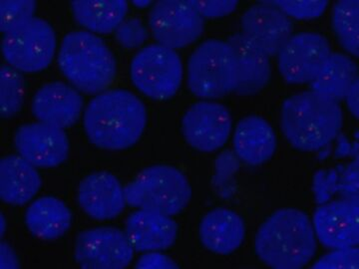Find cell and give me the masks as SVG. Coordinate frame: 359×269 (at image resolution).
<instances>
[{
	"label": "cell",
	"instance_id": "obj_1",
	"mask_svg": "<svg viewBox=\"0 0 359 269\" xmlns=\"http://www.w3.org/2000/svg\"><path fill=\"white\" fill-rule=\"evenodd\" d=\"M147 125L145 105L132 92L106 90L84 111L83 127L90 142L108 151L126 150L140 140Z\"/></svg>",
	"mask_w": 359,
	"mask_h": 269
},
{
	"label": "cell",
	"instance_id": "obj_2",
	"mask_svg": "<svg viewBox=\"0 0 359 269\" xmlns=\"http://www.w3.org/2000/svg\"><path fill=\"white\" fill-rule=\"evenodd\" d=\"M255 249L269 268L299 269L316 256L318 238L308 214L287 207L276 212L262 224Z\"/></svg>",
	"mask_w": 359,
	"mask_h": 269
},
{
	"label": "cell",
	"instance_id": "obj_3",
	"mask_svg": "<svg viewBox=\"0 0 359 269\" xmlns=\"http://www.w3.org/2000/svg\"><path fill=\"white\" fill-rule=\"evenodd\" d=\"M342 123L339 101L313 90L290 96L280 114L285 138L302 152H314L332 143L339 136Z\"/></svg>",
	"mask_w": 359,
	"mask_h": 269
},
{
	"label": "cell",
	"instance_id": "obj_4",
	"mask_svg": "<svg viewBox=\"0 0 359 269\" xmlns=\"http://www.w3.org/2000/svg\"><path fill=\"white\" fill-rule=\"evenodd\" d=\"M58 66L75 89L92 95L106 91L117 75L113 52L98 35L86 30L65 35L58 52Z\"/></svg>",
	"mask_w": 359,
	"mask_h": 269
},
{
	"label": "cell",
	"instance_id": "obj_5",
	"mask_svg": "<svg viewBox=\"0 0 359 269\" xmlns=\"http://www.w3.org/2000/svg\"><path fill=\"white\" fill-rule=\"evenodd\" d=\"M127 205L173 216L188 207L192 188L185 174L167 165L143 170L125 186Z\"/></svg>",
	"mask_w": 359,
	"mask_h": 269
},
{
	"label": "cell",
	"instance_id": "obj_6",
	"mask_svg": "<svg viewBox=\"0 0 359 269\" xmlns=\"http://www.w3.org/2000/svg\"><path fill=\"white\" fill-rule=\"evenodd\" d=\"M187 84L192 94L204 100L222 98L235 91L238 64L228 41L209 39L191 54Z\"/></svg>",
	"mask_w": 359,
	"mask_h": 269
},
{
	"label": "cell",
	"instance_id": "obj_7",
	"mask_svg": "<svg viewBox=\"0 0 359 269\" xmlns=\"http://www.w3.org/2000/svg\"><path fill=\"white\" fill-rule=\"evenodd\" d=\"M130 75L132 83L143 95L153 100H167L181 87L183 63L174 49L151 44L134 56Z\"/></svg>",
	"mask_w": 359,
	"mask_h": 269
},
{
	"label": "cell",
	"instance_id": "obj_8",
	"mask_svg": "<svg viewBox=\"0 0 359 269\" xmlns=\"http://www.w3.org/2000/svg\"><path fill=\"white\" fill-rule=\"evenodd\" d=\"M56 50V35L47 21L39 18L4 35L1 51L9 66L20 72L36 73L48 67Z\"/></svg>",
	"mask_w": 359,
	"mask_h": 269
},
{
	"label": "cell",
	"instance_id": "obj_9",
	"mask_svg": "<svg viewBox=\"0 0 359 269\" xmlns=\"http://www.w3.org/2000/svg\"><path fill=\"white\" fill-rule=\"evenodd\" d=\"M149 27L158 44L175 50L199 39L205 21L190 1L161 0L151 9Z\"/></svg>",
	"mask_w": 359,
	"mask_h": 269
},
{
	"label": "cell",
	"instance_id": "obj_10",
	"mask_svg": "<svg viewBox=\"0 0 359 269\" xmlns=\"http://www.w3.org/2000/svg\"><path fill=\"white\" fill-rule=\"evenodd\" d=\"M125 231L100 226L81 231L75 240V261L84 269H124L134 258Z\"/></svg>",
	"mask_w": 359,
	"mask_h": 269
},
{
	"label": "cell",
	"instance_id": "obj_11",
	"mask_svg": "<svg viewBox=\"0 0 359 269\" xmlns=\"http://www.w3.org/2000/svg\"><path fill=\"white\" fill-rule=\"evenodd\" d=\"M332 53L330 42L323 35L297 33L278 52V70L287 83H311Z\"/></svg>",
	"mask_w": 359,
	"mask_h": 269
},
{
	"label": "cell",
	"instance_id": "obj_12",
	"mask_svg": "<svg viewBox=\"0 0 359 269\" xmlns=\"http://www.w3.org/2000/svg\"><path fill=\"white\" fill-rule=\"evenodd\" d=\"M231 128L230 111L211 100L194 104L184 115L181 124L187 143L204 153L215 152L223 147L230 138Z\"/></svg>",
	"mask_w": 359,
	"mask_h": 269
},
{
	"label": "cell",
	"instance_id": "obj_13",
	"mask_svg": "<svg viewBox=\"0 0 359 269\" xmlns=\"http://www.w3.org/2000/svg\"><path fill=\"white\" fill-rule=\"evenodd\" d=\"M14 145L18 155L40 169L57 167L69 155L65 129L43 122L21 125L14 134Z\"/></svg>",
	"mask_w": 359,
	"mask_h": 269
},
{
	"label": "cell",
	"instance_id": "obj_14",
	"mask_svg": "<svg viewBox=\"0 0 359 269\" xmlns=\"http://www.w3.org/2000/svg\"><path fill=\"white\" fill-rule=\"evenodd\" d=\"M311 223L316 238L327 249L358 245V200H328L316 209Z\"/></svg>",
	"mask_w": 359,
	"mask_h": 269
},
{
	"label": "cell",
	"instance_id": "obj_15",
	"mask_svg": "<svg viewBox=\"0 0 359 269\" xmlns=\"http://www.w3.org/2000/svg\"><path fill=\"white\" fill-rule=\"evenodd\" d=\"M242 33L271 57L292 36V21L271 2L252 6L241 20Z\"/></svg>",
	"mask_w": 359,
	"mask_h": 269
},
{
	"label": "cell",
	"instance_id": "obj_16",
	"mask_svg": "<svg viewBox=\"0 0 359 269\" xmlns=\"http://www.w3.org/2000/svg\"><path fill=\"white\" fill-rule=\"evenodd\" d=\"M77 200L85 214L97 221L117 218L127 205L121 183L108 172H97L82 179Z\"/></svg>",
	"mask_w": 359,
	"mask_h": 269
},
{
	"label": "cell",
	"instance_id": "obj_17",
	"mask_svg": "<svg viewBox=\"0 0 359 269\" xmlns=\"http://www.w3.org/2000/svg\"><path fill=\"white\" fill-rule=\"evenodd\" d=\"M32 110L39 122L69 128L81 117L83 98L74 87L63 82H52L35 93Z\"/></svg>",
	"mask_w": 359,
	"mask_h": 269
},
{
	"label": "cell",
	"instance_id": "obj_18",
	"mask_svg": "<svg viewBox=\"0 0 359 269\" xmlns=\"http://www.w3.org/2000/svg\"><path fill=\"white\" fill-rule=\"evenodd\" d=\"M124 231L136 251H162L176 242L178 224L166 214L138 209L127 219Z\"/></svg>",
	"mask_w": 359,
	"mask_h": 269
},
{
	"label": "cell",
	"instance_id": "obj_19",
	"mask_svg": "<svg viewBox=\"0 0 359 269\" xmlns=\"http://www.w3.org/2000/svg\"><path fill=\"white\" fill-rule=\"evenodd\" d=\"M228 42L237 59L238 84L236 93L243 96L259 93L271 79L269 56L243 33L233 35Z\"/></svg>",
	"mask_w": 359,
	"mask_h": 269
},
{
	"label": "cell",
	"instance_id": "obj_20",
	"mask_svg": "<svg viewBox=\"0 0 359 269\" xmlns=\"http://www.w3.org/2000/svg\"><path fill=\"white\" fill-rule=\"evenodd\" d=\"M276 146L275 131L263 118L248 116L238 123L233 134V150L245 164H264L275 155Z\"/></svg>",
	"mask_w": 359,
	"mask_h": 269
},
{
	"label": "cell",
	"instance_id": "obj_21",
	"mask_svg": "<svg viewBox=\"0 0 359 269\" xmlns=\"http://www.w3.org/2000/svg\"><path fill=\"white\" fill-rule=\"evenodd\" d=\"M200 240L205 249L216 254L228 256L244 242V219L231 209H212L200 223Z\"/></svg>",
	"mask_w": 359,
	"mask_h": 269
},
{
	"label": "cell",
	"instance_id": "obj_22",
	"mask_svg": "<svg viewBox=\"0 0 359 269\" xmlns=\"http://www.w3.org/2000/svg\"><path fill=\"white\" fill-rule=\"evenodd\" d=\"M42 179L37 167L20 155L0 160V198L11 205L28 204L39 192Z\"/></svg>",
	"mask_w": 359,
	"mask_h": 269
},
{
	"label": "cell",
	"instance_id": "obj_23",
	"mask_svg": "<svg viewBox=\"0 0 359 269\" xmlns=\"http://www.w3.org/2000/svg\"><path fill=\"white\" fill-rule=\"evenodd\" d=\"M72 214L57 198L41 197L30 204L25 212V224L35 237L43 240L60 238L69 230Z\"/></svg>",
	"mask_w": 359,
	"mask_h": 269
},
{
	"label": "cell",
	"instance_id": "obj_24",
	"mask_svg": "<svg viewBox=\"0 0 359 269\" xmlns=\"http://www.w3.org/2000/svg\"><path fill=\"white\" fill-rule=\"evenodd\" d=\"M78 25L94 34H108L117 29L128 13L124 0H75L71 2Z\"/></svg>",
	"mask_w": 359,
	"mask_h": 269
},
{
	"label": "cell",
	"instance_id": "obj_25",
	"mask_svg": "<svg viewBox=\"0 0 359 269\" xmlns=\"http://www.w3.org/2000/svg\"><path fill=\"white\" fill-rule=\"evenodd\" d=\"M358 79L355 63L344 54L332 52L311 82V90L339 102L346 98L347 92Z\"/></svg>",
	"mask_w": 359,
	"mask_h": 269
},
{
	"label": "cell",
	"instance_id": "obj_26",
	"mask_svg": "<svg viewBox=\"0 0 359 269\" xmlns=\"http://www.w3.org/2000/svg\"><path fill=\"white\" fill-rule=\"evenodd\" d=\"M314 193L318 204H325L335 195H339V200H358V160L316 174Z\"/></svg>",
	"mask_w": 359,
	"mask_h": 269
},
{
	"label": "cell",
	"instance_id": "obj_27",
	"mask_svg": "<svg viewBox=\"0 0 359 269\" xmlns=\"http://www.w3.org/2000/svg\"><path fill=\"white\" fill-rule=\"evenodd\" d=\"M332 28L342 48L358 57L359 55V1L342 0L332 11Z\"/></svg>",
	"mask_w": 359,
	"mask_h": 269
},
{
	"label": "cell",
	"instance_id": "obj_28",
	"mask_svg": "<svg viewBox=\"0 0 359 269\" xmlns=\"http://www.w3.org/2000/svg\"><path fill=\"white\" fill-rule=\"evenodd\" d=\"M25 84L21 72L9 65L0 69V114L2 118L14 117L22 109Z\"/></svg>",
	"mask_w": 359,
	"mask_h": 269
},
{
	"label": "cell",
	"instance_id": "obj_29",
	"mask_svg": "<svg viewBox=\"0 0 359 269\" xmlns=\"http://www.w3.org/2000/svg\"><path fill=\"white\" fill-rule=\"evenodd\" d=\"M36 2L33 0H1L0 30L4 34L13 32L35 18Z\"/></svg>",
	"mask_w": 359,
	"mask_h": 269
},
{
	"label": "cell",
	"instance_id": "obj_30",
	"mask_svg": "<svg viewBox=\"0 0 359 269\" xmlns=\"http://www.w3.org/2000/svg\"><path fill=\"white\" fill-rule=\"evenodd\" d=\"M278 7L287 18L295 20H316L325 13L328 6L327 1H287V0H278L269 1Z\"/></svg>",
	"mask_w": 359,
	"mask_h": 269
},
{
	"label": "cell",
	"instance_id": "obj_31",
	"mask_svg": "<svg viewBox=\"0 0 359 269\" xmlns=\"http://www.w3.org/2000/svg\"><path fill=\"white\" fill-rule=\"evenodd\" d=\"M318 269H358L359 250L358 247L335 249L321 256L313 265Z\"/></svg>",
	"mask_w": 359,
	"mask_h": 269
},
{
	"label": "cell",
	"instance_id": "obj_32",
	"mask_svg": "<svg viewBox=\"0 0 359 269\" xmlns=\"http://www.w3.org/2000/svg\"><path fill=\"white\" fill-rule=\"evenodd\" d=\"M149 33L143 21L139 18L125 20L115 30V37L121 46L135 49L142 46L148 39Z\"/></svg>",
	"mask_w": 359,
	"mask_h": 269
},
{
	"label": "cell",
	"instance_id": "obj_33",
	"mask_svg": "<svg viewBox=\"0 0 359 269\" xmlns=\"http://www.w3.org/2000/svg\"><path fill=\"white\" fill-rule=\"evenodd\" d=\"M203 18H219L230 15L237 9L238 1L231 0H190Z\"/></svg>",
	"mask_w": 359,
	"mask_h": 269
},
{
	"label": "cell",
	"instance_id": "obj_34",
	"mask_svg": "<svg viewBox=\"0 0 359 269\" xmlns=\"http://www.w3.org/2000/svg\"><path fill=\"white\" fill-rule=\"evenodd\" d=\"M136 268L172 269L179 268V265L171 257L165 256L160 251H150L144 252L143 256L137 261Z\"/></svg>",
	"mask_w": 359,
	"mask_h": 269
},
{
	"label": "cell",
	"instance_id": "obj_35",
	"mask_svg": "<svg viewBox=\"0 0 359 269\" xmlns=\"http://www.w3.org/2000/svg\"><path fill=\"white\" fill-rule=\"evenodd\" d=\"M20 266V261L13 247L2 242L0 245V268L13 269Z\"/></svg>",
	"mask_w": 359,
	"mask_h": 269
},
{
	"label": "cell",
	"instance_id": "obj_36",
	"mask_svg": "<svg viewBox=\"0 0 359 269\" xmlns=\"http://www.w3.org/2000/svg\"><path fill=\"white\" fill-rule=\"evenodd\" d=\"M344 100L346 101V106L348 108L349 112L351 113L358 119L359 116V85L358 79L354 82L351 88L347 92L346 98Z\"/></svg>",
	"mask_w": 359,
	"mask_h": 269
},
{
	"label": "cell",
	"instance_id": "obj_37",
	"mask_svg": "<svg viewBox=\"0 0 359 269\" xmlns=\"http://www.w3.org/2000/svg\"><path fill=\"white\" fill-rule=\"evenodd\" d=\"M153 2L150 1V0H137V1H132V4L135 6V7H138V8H146V7H149L152 4Z\"/></svg>",
	"mask_w": 359,
	"mask_h": 269
},
{
	"label": "cell",
	"instance_id": "obj_38",
	"mask_svg": "<svg viewBox=\"0 0 359 269\" xmlns=\"http://www.w3.org/2000/svg\"><path fill=\"white\" fill-rule=\"evenodd\" d=\"M4 226L6 228V221H4V214L1 216V233L4 235Z\"/></svg>",
	"mask_w": 359,
	"mask_h": 269
}]
</instances>
